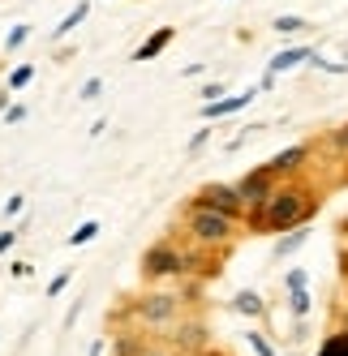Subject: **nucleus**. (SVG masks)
Masks as SVG:
<instances>
[{
	"instance_id": "obj_1",
	"label": "nucleus",
	"mask_w": 348,
	"mask_h": 356,
	"mask_svg": "<svg viewBox=\"0 0 348 356\" xmlns=\"http://www.w3.org/2000/svg\"><path fill=\"white\" fill-rule=\"evenodd\" d=\"M318 211V193L306 189V185H280L276 193H271L267 207H250L245 211V227L250 232H292V227L310 223Z\"/></svg>"
},
{
	"instance_id": "obj_2",
	"label": "nucleus",
	"mask_w": 348,
	"mask_h": 356,
	"mask_svg": "<svg viewBox=\"0 0 348 356\" xmlns=\"http://www.w3.org/2000/svg\"><path fill=\"white\" fill-rule=\"evenodd\" d=\"M181 318H185V305L177 292H142L125 309V322L138 326L142 335H172Z\"/></svg>"
},
{
	"instance_id": "obj_3",
	"label": "nucleus",
	"mask_w": 348,
	"mask_h": 356,
	"mask_svg": "<svg viewBox=\"0 0 348 356\" xmlns=\"http://www.w3.org/2000/svg\"><path fill=\"white\" fill-rule=\"evenodd\" d=\"M181 223H185V236H189L198 249H228V245L241 236V223H237V219L219 215V211L203 207V202H193V197L185 202Z\"/></svg>"
},
{
	"instance_id": "obj_4",
	"label": "nucleus",
	"mask_w": 348,
	"mask_h": 356,
	"mask_svg": "<svg viewBox=\"0 0 348 356\" xmlns=\"http://www.w3.org/2000/svg\"><path fill=\"white\" fill-rule=\"evenodd\" d=\"M177 275H189V258H185V249H177L172 241H155L151 249L142 253V279H146V284L177 279Z\"/></svg>"
},
{
	"instance_id": "obj_5",
	"label": "nucleus",
	"mask_w": 348,
	"mask_h": 356,
	"mask_svg": "<svg viewBox=\"0 0 348 356\" xmlns=\"http://www.w3.org/2000/svg\"><path fill=\"white\" fill-rule=\"evenodd\" d=\"M276 189H280V176L271 172V163L250 168V172L237 181V193H241V202H245V211H250V207H267Z\"/></svg>"
},
{
	"instance_id": "obj_6",
	"label": "nucleus",
	"mask_w": 348,
	"mask_h": 356,
	"mask_svg": "<svg viewBox=\"0 0 348 356\" xmlns=\"http://www.w3.org/2000/svg\"><path fill=\"white\" fill-rule=\"evenodd\" d=\"M193 202H203V207H211V211H219V215H228V219H237V223L245 227V202H241L237 185H223V181H207L203 189L193 193Z\"/></svg>"
},
{
	"instance_id": "obj_7",
	"label": "nucleus",
	"mask_w": 348,
	"mask_h": 356,
	"mask_svg": "<svg viewBox=\"0 0 348 356\" xmlns=\"http://www.w3.org/2000/svg\"><path fill=\"white\" fill-rule=\"evenodd\" d=\"M254 95H258V86L241 90V95H223V99H215V104H203V120L215 124V120H223V116H237V112H245V108L254 104Z\"/></svg>"
},
{
	"instance_id": "obj_8",
	"label": "nucleus",
	"mask_w": 348,
	"mask_h": 356,
	"mask_svg": "<svg viewBox=\"0 0 348 356\" xmlns=\"http://www.w3.org/2000/svg\"><path fill=\"white\" fill-rule=\"evenodd\" d=\"M172 39H177V31H172V26H159V31H151V35H146V39L134 47V60H138V65H146V60L164 56L168 47H172Z\"/></svg>"
},
{
	"instance_id": "obj_9",
	"label": "nucleus",
	"mask_w": 348,
	"mask_h": 356,
	"mask_svg": "<svg viewBox=\"0 0 348 356\" xmlns=\"http://www.w3.org/2000/svg\"><path fill=\"white\" fill-rule=\"evenodd\" d=\"M318 52H314V47H284V52H276V56H271V65H267V73H276V78H280V73H288V69H301V65H310Z\"/></svg>"
},
{
	"instance_id": "obj_10",
	"label": "nucleus",
	"mask_w": 348,
	"mask_h": 356,
	"mask_svg": "<svg viewBox=\"0 0 348 356\" xmlns=\"http://www.w3.org/2000/svg\"><path fill=\"white\" fill-rule=\"evenodd\" d=\"M228 309L241 314V318H267V300H262V292H254V288H241V292H232Z\"/></svg>"
},
{
	"instance_id": "obj_11",
	"label": "nucleus",
	"mask_w": 348,
	"mask_h": 356,
	"mask_svg": "<svg viewBox=\"0 0 348 356\" xmlns=\"http://www.w3.org/2000/svg\"><path fill=\"white\" fill-rule=\"evenodd\" d=\"M306 159H310V146H306V142H296V146H284L280 155L271 159V172H276L280 181H284V176H288V172H296V168H301Z\"/></svg>"
},
{
	"instance_id": "obj_12",
	"label": "nucleus",
	"mask_w": 348,
	"mask_h": 356,
	"mask_svg": "<svg viewBox=\"0 0 348 356\" xmlns=\"http://www.w3.org/2000/svg\"><path fill=\"white\" fill-rule=\"evenodd\" d=\"M306 241H310V227L301 223V227H292V232H284V241H276V249H271V258H276V262H284V258H292V253L301 249Z\"/></svg>"
},
{
	"instance_id": "obj_13",
	"label": "nucleus",
	"mask_w": 348,
	"mask_h": 356,
	"mask_svg": "<svg viewBox=\"0 0 348 356\" xmlns=\"http://www.w3.org/2000/svg\"><path fill=\"white\" fill-rule=\"evenodd\" d=\"M86 17H90V0H78V5H73V9L61 17V26L52 31V39H69V35H73V31H78L82 22H86Z\"/></svg>"
},
{
	"instance_id": "obj_14",
	"label": "nucleus",
	"mask_w": 348,
	"mask_h": 356,
	"mask_svg": "<svg viewBox=\"0 0 348 356\" xmlns=\"http://www.w3.org/2000/svg\"><path fill=\"white\" fill-rule=\"evenodd\" d=\"M35 73H39V65H13V69H9V78H5V90H9V95L26 90V86L35 82Z\"/></svg>"
},
{
	"instance_id": "obj_15",
	"label": "nucleus",
	"mask_w": 348,
	"mask_h": 356,
	"mask_svg": "<svg viewBox=\"0 0 348 356\" xmlns=\"http://www.w3.org/2000/svg\"><path fill=\"white\" fill-rule=\"evenodd\" d=\"M271 31H280V35H306V31H310V22H306V17H296V13H280L276 22H271Z\"/></svg>"
},
{
	"instance_id": "obj_16",
	"label": "nucleus",
	"mask_w": 348,
	"mask_h": 356,
	"mask_svg": "<svg viewBox=\"0 0 348 356\" xmlns=\"http://www.w3.org/2000/svg\"><path fill=\"white\" fill-rule=\"evenodd\" d=\"M310 309H314L310 288H301V292H288V314H292L296 322H306V318H310Z\"/></svg>"
},
{
	"instance_id": "obj_17",
	"label": "nucleus",
	"mask_w": 348,
	"mask_h": 356,
	"mask_svg": "<svg viewBox=\"0 0 348 356\" xmlns=\"http://www.w3.org/2000/svg\"><path fill=\"white\" fill-rule=\"evenodd\" d=\"M95 236H99V219H86V223H78V227L69 232V249H82V245H90Z\"/></svg>"
},
{
	"instance_id": "obj_18",
	"label": "nucleus",
	"mask_w": 348,
	"mask_h": 356,
	"mask_svg": "<svg viewBox=\"0 0 348 356\" xmlns=\"http://www.w3.org/2000/svg\"><path fill=\"white\" fill-rule=\"evenodd\" d=\"M318 356H348V326H344V330H335V335H327V339H322Z\"/></svg>"
},
{
	"instance_id": "obj_19",
	"label": "nucleus",
	"mask_w": 348,
	"mask_h": 356,
	"mask_svg": "<svg viewBox=\"0 0 348 356\" xmlns=\"http://www.w3.org/2000/svg\"><path fill=\"white\" fill-rule=\"evenodd\" d=\"M31 35H35V31L26 26V22H17V26L5 35V52H17V47H26V39H31Z\"/></svg>"
},
{
	"instance_id": "obj_20",
	"label": "nucleus",
	"mask_w": 348,
	"mask_h": 356,
	"mask_svg": "<svg viewBox=\"0 0 348 356\" xmlns=\"http://www.w3.org/2000/svg\"><path fill=\"white\" fill-rule=\"evenodd\" d=\"M73 275H78V270H73V266L56 270V275H52V284H47V300H56V296H61V292H65V288L73 284Z\"/></svg>"
},
{
	"instance_id": "obj_21",
	"label": "nucleus",
	"mask_w": 348,
	"mask_h": 356,
	"mask_svg": "<svg viewBox=\"0 0 348 356\" xmlns=\"http://www.w3.org/2000/svg\"><path fill=\"white\" fill-rule=\"evenodd\" d=\"M245 343L254 348V356H280V352H276V343H271L262 330H250V335H245Z\"/></svg>"
},
{
	"instance_id": "obj_22",
	"label": "nucleus",
	"mask_w": 348,
	"mask_h": 356,
	"mask_svg": "<svg viewBox=\"0 0 348 356\" xmlns=\"http://www.w3.org/2000/svg\"><path fill=\"white\" fill-rule=\"evenodd\" d=\"M211 138H215V129H211V124H203V129H198V134L189 138V146H185V155H203V150L211 146Z\"/></svg>"
},
{
	"instance_id": "obj_23",
	"label": "nucleus",
	"mask_w": 348,
	"mask_h": 356,
	"mask_svg": "<svg viewBox=\"0 0 348 356\" xmlns=\"http://www.w3.org/2000/svg\"><path fill=\"white\" fill-rule=\"evenodd\" d=\"M301 288H310V270L288 266V275H284V292H301Z\"/></svg>"
},
{
	"instance_id": "obj_24",
	"label": "nucleus",
	"mask_w": 348,
	"mask_h": 356,
	"mask_svg": "<svg viewBox=\"0 0 348 356\" xmlns=\"http://www.w3.org/2000/svg\"><path fill=\"white\" fill-rule=\"evenodd\" d=\"M99 95H104V78H86V82H82V90H78L82 104H95Z\"/></svg>"
},
{
	"instance_id": "obj_25",
	"label": "nucleus",
	"mask_w": 348,
	"mask_h": 356,
	"mask_svg": "<svg viewBox=\"0 0 348 356\" xmlns=\"http://www.w3.org/2000/svg\"><path fill=\"white\" fill-rule=\"evenodd\" d=\"M327 146H331V150H340V155H348V124H340L335 134H327Z\"/></svg>"
},
{
	"instance_id": "obj_26",
	"label": "nucleus",
	"mask_w": 348,
	"mask_h": 356,
	"mask_svg": "<svg viewBox=\"0 0 348 356\" xmlns=\"http://www.w3.org/2000/svg\"><path fill=\"white\" fill-rule=\"evenodd\" d=\"M198 95H203V104H215V99H223V95H228V86H223V82H207V86L198 90Z\"/></svg>"
},
{
	"instance_id": "obj_27",
	"label": "nucleus",
	"mask_w": 348,
	"mask_h": 356,
	"mask_svg": "<svg viewBox=\"0 0 348 356\" xmlns=\"http://www.w3.org/2000/svg\"><path fill=\"white\" fill-rule=\"evenodd\" d=\"M26 116H31V108H26V104H9V108H5V124H22Z\"/></svg>"
},
{
	"instance_id": "obj_28",
	"label": "nucleus",
	"mask_w": 348,
	"mask_h": 356,
	"mask_svg": "<svg viewBox=\"0 0 348 356\" xmlns=\"http://www.w3.org/2000/svg\"><path fill=\"white\" fill-rule=\"evenodd\" d=\"M17 241H22V232H17V227H5V232H0V258H5V253H9Z\"/></svg>"
},
{
	"instance_id": "obj_29",
	"label": "nucleus",
	"mask_w": 348,
	"mask_h": 356,
	"mask_svg": "<svg viewBox=\"0 0 348 356\" xmlns=\"http://www.w3.org/2000/svg\"><path fill=\"white\" fill-rule=\"evenodd\" d=\"M22 211H26V197H22V193H13V197L5 202V219H17Z\"/></svg>"
},
{
	"instance_id": "obj_30",
	"label": "nucleus",
	"mask_w": 348,
	"mask_h": 356,
	"mask_svg": "<svg viewBox=\"0 0 348 356\" xmlns=\"http://www.w3.org/2000/svg\"><path fill=\"white\" fill-rule=\"evenodd\" d=\"M9 275H13V279H26V275H35V270H31V262H13Z\"/></svg>"
},
{
	"instance_id": "obj_31",
	"label": "nucleus",
	"mask_w": 348,
	"mask_h": 356,
	"mask_svg": "<svg viewBox=\"0 0 348 356\" xmlns=\"http://www.w3.org/2000/svg\"><path fill=\"white\" fill-rule=\"evenodd\" d=\"M138 356H172V352H168V348H151V343H142V348H138Z\"/></svg>"
},
{
	"instance_id": "obj_32",
	"label": "nucleus",
	"mask_w": 348,
	"mask_h": 356,
	"mask_svg": "<svg viewBox=\"0 0 348 356\" xmlns=\"http://www.w3.org/2000/svg\"><path fill=\"white\" fill-rule=\"evenodd\" d=\"M181 73H185V78H203V73H207V65H185Z\"/></svg>"
},
{
	"instance_id": "obj_33",
	"label": "nucleus",
	"mask_w": 348,
	"mask_h": 356,
	"mask_svg": "<svg viewBox=\"0 0 348 356\" xmlns=\"http://www.w3.org/2000/svg\"><path fill=\"white\" fill-rule=\"evenodd\" d=\"M5 108H9V90H0V116H5Z\"/></svg>"
},
{
	"instance_id": "obj_34",
	"label": "nucleus",
	"mask_w": 348,
	"mask_h": 356,
	"mask_svg": "<svg viewBox=\"0 0 348 356\" xmlns=\"http://www.w3.org/2000/svg\"><path fill=\"white\" fill-rule=\"evenodd\" d=\"M340 232H344V236H348V215H344V223H340Z\"/></svg>"
},
{
	"instance_id": "obj_35",
	"label": "nucleus",
	"mask_w": 348,
	"mask_h": 356,
	"mask_svg": "<svg viewBox=\"0 0 348 356\" xmlns=\"http://www.w3.org/2000/svg\"><path fill=\"white\" fill-rule=\"evenodd\" d=\"M198 356H219V352H198Z\"/></svg>"
}]
</instances>
